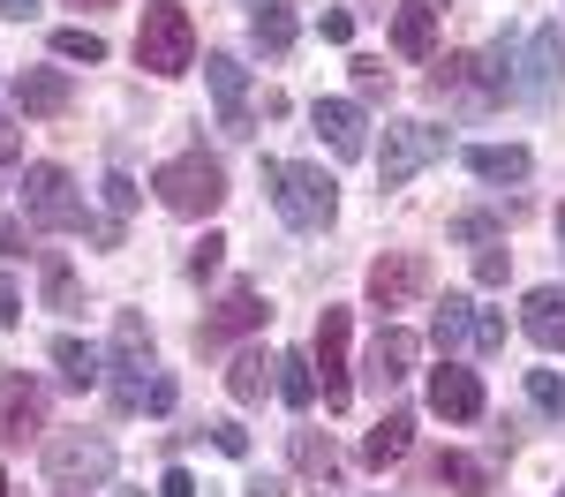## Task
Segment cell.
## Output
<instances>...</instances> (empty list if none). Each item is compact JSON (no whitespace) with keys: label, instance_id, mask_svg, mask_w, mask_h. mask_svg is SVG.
I'll use <instances>...</instances> for the list:
<instances>
[{"label":"cell","instance_id":"6da1fadb","mask_svg":"<svg viewBox=\"0 0 565 497\" xmlns=\"http://www.w3.org/2000/svg\"><path fill=\"white\" fill-rule=\"evenodd\" d=\"M264 188H271L279 219L295 226V234H324V226L340 219V181L324 174V166H302V159H264Z\"/></svg>","mask_w":565,"mask_h":497},{"label":"cell","instance_id":"7a4b0ae2","mask_svg":"<svg viewBox=\"0 0 565 497\" xmlns=\"http://www.w3.org/2000/svg\"><path fill=\"white\" fill-rule=\"evenodd\" d=\"M136 68H143V76H189V68H196V23H189L181 0H143Z\"/></svg>","mask_w":565,"mask_h":497},{"label":"cell","instance_id":"3957f363","mask_svg":"<svg viewBox=\"0 0 565 497\" xmlns=\"http://www.w3.org/2000/svg\"><path fill=\"white\" fill-rule=\"evenodd\" d=\"M151 188H159V204H167L174 219H212L218 204H226V166L196 143V151L167 159V166L151 174Z\"/></svg>","mask_w":565,"mask_h":497},{"label":"cell","instance_id":"277c9868","mask_svg":"<svg viewBox=\"0 0 565 497\" xmlns=\"http://www.w3.org/2000/svg\"><path fill=\"white\" fill-rule=\"evenodd\" d=\"M45 483L68 490V497L106 490V483H114V437H98V430H68V437H53V445H45Z\"/></svg>","mask_w":565,"mask_h":497},{"label":"cell","instance_id":"5b68a950","mask_svg":"<svg viewBox=\"0 0 565 497\" xmlns=\"http://www.w3.org/2000/svg\"><path fill=\"white\" fill-rule=\"evenodd\" d=\"M23 212H31V226H45V234H84V226H90V212H84V196H76V181H68V166H53V159L23 166Z\"/></svg>","mask_w":565,"mask_h":497},{"label":"cell","instance_id":"8992f818","mask_svg":"<svg viewBox=\"0 0 565 497\" xmlns=\"http://www.w3.org/2000/svg\"><path fill=\"white\" fill-rule=\"evenodd\" d=\"M348 355H354V324H348V310H324V316H317V347H309V361H317V392H324V407H332V414L354 400V369H348Z\"/></svg>","mask_w":565,"mask_h":497},{"label":"cell","instance_id":"52a82bcc","mask_svg":"<svg viewBox=\"0 0 565 497\" xmlns=\"http://www.w3.org/2000/svg\"><path fill=\"white\" fill-rule=\"evenodd\" d=\"M437 159H445V129H430V121H392L385 151H377V174H385V188H407Z\"/></svg>","mask_w":565,"mask_h":497},{"label":"cell","instance_id":"ba28073f","mask_svg":"<svg viewBox=\"0 0 565 497\" xmlns=\"http://www.w3.org/2000/svg\"><path fill=\"white\" fill-rule=\"evenodd\" d=\"M430 294V257H415V249H385L377 264H370V310L392 316L407 310V302H423Z\"/></svg>","mask_w":565,"mask_h":497},{"label":"cell","instance_id":"9c48e42d","mask_svg":"<svg viewBox=\"0 0 565 497\" xmlns=\"http://www.w3.org/2000/svg\"><path fill=\"white\" fill-rule=\"evenodd\" d=\"M45 430V385L31 369H0V445H31Z\"/></svg>","mask_w":565,"mask_h":497},{"label":"cell","instance_id":"30bf717a","mask_svg":"<svg viewBox=\"0 0 565 497\" xmlns=\"http://www.w3.org/2000/svg\"><path fill=\"white\" fill-rule=\"evenodd\" d=\"M558 76H565V23H543L535 39H527V61H521V90L527 106H551L558 98Z\"/></svg>","mask_w":565,"mask_h":497},{"label":"cell","instance_id":"8fae6325","mask_svg":"<svg viewBox=\"0 0 565 497\" xmlns=\"http://www.w3.org/2000/svg\"><path fill=\"white\" fill-rule=\"evenodd\" d=\"M204 84H212V98H218V129L226 136L257 129V114H249V68H242L234 53H212V61H204Z\"/></svg>","mask_w":565,"mask_h":497},{"label":"cell","instance_id":"7c38bea8","mask_svg":"<svg viewBox=\"0 0 565 497\" xmlns=\"http://www.w3.org/2000/svg\"><path fill=\"white\" fill-rule=\"evenodd\" d=\"M264 316H271V310H264V294H257V287H226V302H218V310L204 316V324H196V347L212 355V347H226V339L257 332Z\"/></svg>","mask_w":565,"mask_h":497},{"label":"cell","instance_id":"4fadbf2b","mask_svg":"<svg viewBox=\"0 0 565 497\" xmlns=\"http://www.w3.org/2000/svg\"><path fill=\"white\" fill-rule=\"evenodd\" d=\"M309 129L332 143V159H362V151H370V121H362L354 98H317V106H309Z\"/></svg>","mask_w":565,"mask_h":497},{"label":"cell","instance_id":"5bb4252c","mask_svg":"<svg viewBox=\"0 0 565 497\" xmlns=\"http://www.w3.org/2000/svg\"><path fill=\"white\" fill-rule=\"evenodd\" d=\"M415 361H423V339H415L407 324H385V332H377V347H370V369H362V377H370L377 392H392V385H407V377H415Z\"/></svg>","mask_w":565,"mask_h":497},{"label":"cell","instance_id":"9a60e30c","mask_svg":"<svg viewBox=\"0 0 565 497\" xmlns=\"http://www.w3.org/2000/svg\"><path fill=\"white\" fill-rule=\"evenodd\" d=\"M430 407L445 414V422H476V414H482V377L445 355V361L430 369Z\"/></svg>","mask_w":565,"mask_h":497},{"label":"cell","instance_id":"2e32d148","mask_svg":"<svg viewBox=\"0 0 565 497\" xmlns=\"http://www.w3.org/2000/svg\"><path fill=\"white\" fill-rule=\"evenodd\" d=\"M68 98H76L68 68H15V114L53 121V114H68Z\"/></svg>","mask_w":565,"mask_h":497},{"label":"cell","instance_id":"e0dca14e","mask_svg":"<svg viewBox=\"0 0 565 497\" xmlns=\"http://www.w3.org/2000/svg\"><path fill=\"white\" fill-rule=\"evenodd\" d=\"M521 332L543 355H565V287H535L521 302Z\"/></svg>","mask_w":565,"mask_h":497},{"label":"cell","instance_id":"ac0fdd59","mask_svg":"<svg viewBox=\"0 0 565 497\" xmlns=\"http://www.w3.org/2000/svg\"><path fill=\"white\" fill-rule=\"evenodd\" d=\"M392 53L437 61V0H399V15H392Z\"/></svg>","mask_w":565,"mask_h":497},{"label":"cell","instance_id":"d6986e66","mask_svg":"<svg viewBox=\"0 0 565 497\" xmlns=\"http://www.w3.org/2000/svg\"><path fill=\"white\" fill-rule=\"evenodd\" d=\"M271 369H279V355H264V347H242V355L226 361V392H234V407H257L264 392L279 385Z\"/></svg>","mask_w":565,"mask_h":497},{"label":"cell","instance_id":"ffe728a7","mask_svg":"<svg viewBox=\"0 0 565 497\" xmlns=\"http://www.w3.org/2000/svg\"><path fill=\"white\" fill-rule=\"evenodd\" d=\"M430 90H437V98L490 106V98H482V76H476V53H437V61H430Z\"/></svg>","mask_w":565,"mask_h":497},{"label":"cell","instance_id":"44dd1931","mask_svg":"<svg viewBox=\"0 0 565 497\" xmlns=\"http://www.w3.org/2000/svg\"><path fill=\"white\" fill-rule=\"evenodd\" d=\"M430 339H437V355H460V347H476V302L468 294H445L430 316Z\"/></svg>","mask_w":565,"mask_h":497},{"label":"cell","instance_id":"7402d4cb","mask_svg":"<svg viewBox=\"0 0 565 497\" xmlns=\"http://www.w3.org/2000/svg\"><path fill=\"white\" fill-rule=\"evenodd\" d=\"M407 445H415V414H407V407H392L385 422L362 437V460H370V467H392V460H407Z\"/></svg>","mask_w":565,"mask_h":497},{"label":"cell","instance_id":"603a6c76","mask_svg":"<svg viewBox=\"0 0 565 497\" xmlns=\"http://www.w3.org/2000/svg\"><path fill=\"white\" fill-rule=\"evenodd\" d=\"M468 174L476 181H527L535 159H527L521 143H476V151H468Z\"/></svg>","mask_w":565,"mask_h":497},{"label":"cell","instance_id":"cb8c5ba5","mask_svg":"<svg viewBox=\"0 0 565 497\" xmlns=\"http://www.w3.org/2000/svg\"><path fill=\"white\" fill-rule=\"evenodd\" d=\"M106 361H114V369H151V324H143L136 310L114 316V347H106Z\"/></svg>","mask_w":565,"mask_h":497},{"label":"cell","instance_id":"d4e9b609","mask_svg":"<svg viewBox=\"0 0 565 497\" xmlns=\"http://www.w3.org/2000/svg\"><path fill=\"white\" fill-rule=\"evenodd\" d=\"M249 39H257V53H271V61H279V53L295 45V8H287V0H257Z\"/></svg>","mask_w":565,"mask_h":497},{"label":"cell","instance_id":"484cf974","mask_svg":"<svg viewBox=\"0 0 565 497\" xmlns=\"http://www.w3.org/2000/svg\"><path fill=\"white\" fill-rule=\"evenodd\" d=\"M53 369H61V385L90 392V385H98V347L76 339V332H61V339H53Z\"/></svg>","mask_w":565,"mask_h":497},{"label":"cell","instance_id":"4316f807","mask_svg":"<svg viewBox=\"0 0 565 497\" xmlns=\"http://www.w3.org/2000/svg\"><path fill=\"white\" fill-rule=\"evenodd\" d=\"M279 400L295 407V414L317 400V361H309V355H279Z\"/></svg>","mask_w":565,"mask_h":497},{"label":"cell","instance_id":"83f0119b","mask_svg":"<svg viewBox=\"0 0 565 497\" xmlns=\"http://www.w3.org/2000/svg\"><path fill=\"white\" fill-rule=\"evenodd\" d=\"M295 467H302V475H317V483H332V475H340V452H332V437L295 430Z\"/></svg>","mask_w":565,"mask_h":497},{"label":"cell","instance_id":"f1b7e54d","mask_svg":"<svg viewBox=\"0 0 565 497\" xmlns=\"http://www.w3.org/2000/svg\"><path fill=\"white\" fill-rule=\"evenodd\" d=\"M39 287H45V310H84V287H76V271L61 264V257L39 264Z\"/></svg>","mask_w":565,"mask_h":497},{"label":"cell","instance_id":"f546056e","mask_svg":"<svg viewBox=\"0 0 565 497\" xmlns=\"http://www.w3.org/2000/svg\"><path fill=\"white\" fill-rule=\"evenodd\" d=\"M437 483L482 497V490H490V467H482V460H468V452H445V460H437Z\"/></svg>","mask_w":565,"mask_h":497},{"label":"cell","instance_id":"4dcf8cb0","mask_svg":"<svg viewBox=\"0 0 565 497\" xmlns=\"http://www.w3.org/2000/svg\"><path fill=\"white\" fill-rule=\"evenodd\" d=\"M53 61H106V39H98V31H84V23H76V31H53Z\"/></svg>","mask_w":565,"mask_h":497},{"label":"cell","instance_id":"1f68e13d","mask_svg":"<svg viewBox=\"0 0 565 497\" xmlns=\"http://www.w3.org/2000/svg\"><path fill=\"white\" fill-rule=\"evenodd\" d=\"M348 68H354V90H362V98H385V90H392V68L377 61V53H354Z\"/></svg>","mask_w":565,"mask_h":497},{"label":"cell","instance_id":"d6a6232c","mask_svg":"<svg viewBox=\"0 0 565 497\" xmlns=\"http://www.w3.org/2000/svg\"><path fill=\"white\" fill-rule=\"evenodd\" d=\"M527 400L543 407V414H565V377L558 369H527Z\"/></svg>","mask_w":565,"mask_h":497},{"label":"cell","instance_id":"836d02e7","mask_svg":"<svg viewBox=\"0 0 565 497\" xmlns=\"http://www.w3.org/2000/svg\"><path fill=\"white\" fill-rule=\"evenodd\" d=\"M505 271H513V249H505V241L476 249V279H482V287H505Z\"/></svg>","mask_w":565,"mask_h":497},{"label":"cell","instance_id":"e575fe53","mask_svg":"<svg viewBox=\"0 0 565 497\" xmlns=\"http://www.w3.org/2000/svg\"><path fill=\"white\" fill-rule=\"evenodd\" d=\"M204 430H212V445L226 452V460H249V430H242L234 414H226V422H204Z\"/></svg>","mask_w":565,"mask_h":497},{"label":"cell","instance_id":"d590c367","mask_svg":"<svg viewBox=\"0 0 565 497\" xmlns=\"http://www.w3.org/2000/svg\"><path fill=\"white\" fill-rule=\"evenodd\" d=\"M452 234H460V241H482V249H490V241H505V226L490 219V212H468V219H452Z\"/></svg>","mask_w":565,"mask_h":497},{"label":"cell","instance_id":"8d00e7d4","mask_svg":"<svg viewBox=\"0 0 565 497\" xmlns=\"http://www.w3.org/2000/svg\"><path fill=\"white\" fill-rule=\"evenodd\" d=\"M218 257H226V241H218V234H204V241L189 249V279H212V271H218Z\"/></svg>","mask_w":565,"mask_h":497},{"label":"cell","instance_id":"74e56055","mask_svg":"<svg viewBox=\"0 0 565 497\" xmlns=\"http://www.w3.org/2000/svg\"><path fill=\"white\" fill-rule=\"evenodd\" d=\"M498 347H505V316L476 310V355H498Z\"/></svg>","mask_w":565,"mask_h":497},{"label":"cell","instance_id":"f35d334b","mask_svg":"<svg viewBox=\"0 0 565 497\" xmlns=\"http://www.w3.org/2000/svg\"><path fill=\"white\" fill-rule=\"evenodd\" d=\"M23 159V114H0V174Z\"/></svg>","mask_w":565,"mask_h":497},{"label":"cell","instance_id":"ab89813d","mask_svg":"<svg viewBox=\"0 0 565 497\" xmlns=\"http://www.w3.org/2000/svg\"><path fill=\"white\" fill-rule=\"evenodd\" d=\"M159 497H204V490H196L189 467H167V475H159Z\"/></svg>","mask_w":565,"mask_h":497},{"label":"cell","instance_id":"60d3db41","mask_svg":"<svg viewBox=\"0 0 565 497\" xmlns=\"http://www.w3.org/2000/svg\"><path fill=\"white\" fill-rule=\"evenodd\" d=\"M0 324H23V287L0 271Z\"/></svg>","mask_w":565,"mask_h":497},{"label":"cell","instance_id":"b9f144b4","mask_svg":"<svg viewBox=\"0 0 565 497\" xmlns=\"http://www.w3.org/2000/svg\"><path fill=\"white\" fill-rule=\"evenodd\" d=\"M143 407H151V414H174V377H167V369L151 377V392H143Z\"/></svg>","mask_w":565,"mask_h":497},{"label":"cell","instance_id":"7bdbcfd3","mask_svg":"<svg viewBox=\"0 0 565 497\" xmlns=\"http://www.w3.org/2000/svg\"><path fill=\"white\" fill-rule=\"evenodd\" d=\"M0 257H23V219L15 212H0Z\"/></svg>","mask_w":565,"mask_h":497},{"label":"cell","instance_id":"ee69618b","mask_svg":"<svg viewBox=\"0 0 565 497\" xmlns=\"http://www.w3.org/2000/svg\"><path fill=\"white\" fill-rule=\"evenodd\" d=\"M106 204H114V212H129V204H136V181L129 174H106Z\"/></svg>","mask_w":565,"mask_h":497},{"label":"cell","instance_id":"f6af8a7d","mask_svg":"<svg viewBox=\"0 0 565 497\" xmlns=\"http://www.w3.org/2000/svg\"><path fill=\"white\" fill-rule=\"evenodd\" d=\"M324 39H332V45L354 39V15H348V8H332V15H324Z\"/></svg>","mask_w":565,"mask_h":497},{"label":"cell","instance_id":"bcb514c9","mask_svg":"<svg viewBox=\"0 0 565 497\" xmlns=\"http://www.w3.org/2000/svg\"><path fill=\"white\" fill-rule=\"evenodd\" d=\"M84 234H90V241H98V249H121V219H90Z\"/></svg>","mask_w":565,"mask_h":497},{"label":"cell","instance_id":"7dc6e473","mask_svg":"<svg viewBox=\"0 0 565 497\" xmlns=\"http://www.w3.org/2000/svg\"><path fill=\"white\" fill-rule=\"evenodd\" d=\"M39 8H45V0H0V15H8V23H31Z\"/></svg>","mask_w":565,"mask_h":497},{"label":"cell","instance_id":"c3c4849f","mask_svg":"<svg viewBox=\"0 0 565 497\" xmlns=\"http://www.w3.org/2000/svg\"><path fill=\"white\" fill-rule=\"evenodd\" d=\"M279 490H287L279 475H249V490H242V497H279Z\"/></svg>","mask_w":565,"mask_h":497},{"label":"cell","instance_id":"681fc988","mask_svg":"<svg viewBox=\"0 0 565 497\" xmlns=\"http://www.w3.org/2000/svg\"><path fill=\"white\" fill-rule=\"evenodd\" d=\"M76 8H121V0H76Z\"/></svg>","mask_w":565,"mask_h":497},{"label":"cell","instance_id":"f907efd6","mask_svg":"<svg viewBox=\"0 0 565 497\" xmlns=\"http://www.w3.org/2000/svg\"><path fill=\"white\" fill-rule=\"evenodd\" d=\"M558 249H565V212H558Z\"/></svg>","mask_w":565,"mask_h":497},{"label":"cell","instance_id":"816d5d0a","mask_svg":"<svg viewBox=\"0 0 565 497\" xmlns=\"http://www.w3.org/2000/svg\"><path fill=\"white\" fill-rule=\"evenodd\" d=\"M0 497H8V475H0Z\"/></svg>","mask_w":565,"mask_h":497},{"label":"cell","instance_id":"f5cc1de1","mask_svg":"<svg viewBox=\"0 0 565 497\" xmlns=\"http://www.w3.org/2000/svg\"><path fill=\"white\" fill-rule=\"evenodd\" d=\"M558 497H565V490H558Z\"/></svg>","mask_w":565,"mask_h":497}]
</instances>
